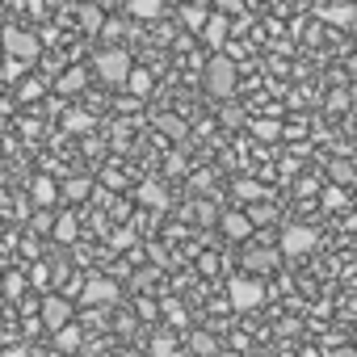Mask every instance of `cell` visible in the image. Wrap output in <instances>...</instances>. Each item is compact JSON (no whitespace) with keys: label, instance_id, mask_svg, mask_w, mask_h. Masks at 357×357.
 Listing matches in <instances>:
<instances>
[{"label":"cell","instance_id":"1","mask_svg":"<svg viewBox=\"0 0 357 357\" xmlns=\"http://www.w3.org/2000/svg\"><path fill=\"white\" fill-rule=\"evenodd\" d=\"M202 84H206V93H215V97H231L236 93V84H240V72H236V59H227L223 51L202 68Z\"/></svg>","mask_w":357,"mask_h":357},{"label":"cell","instance_id":"2","mask_svg":"<svg viewBox=\"0 0 357 357\" xmlns=\"http://www.w3.org/2000/svg\"><path fill=\"white\" fill-rule=\"evenodd\" d=\"M93 68H97V76H101V84H126V76H130V55L122 51V47H109V51H101L97 59H93Z\"/></svg>","mask_w":357,"mask_h":357},{"label":"cell","instance_id":"3","mask_svg":"<svg viewBox=\"0 0 357 357\" xmlns=\"http://www.w3.org/2000/svg\"><path fill=\"white\" fill-rule=\"evenodd\" d=\"M315 244H319V236H315V227H307V223H290V227L278 236V252H282V257H307Z\"/></svg>","mask_w":357,"mask_h":357},{"label":"cell","instance_id":"4","mask_svg":"<svg viewBox=\"0 0 357 357\" xmlns=\"http://www.w3.org/2000/svg\"><path fill=\"white\" fill-rule=\"evenodd\" d=\"M227 298H231L236 311H257L265 303V286L257 278H231L227 282Z\"/></svg>","mask_w":357,"mask_h":357},{"label":"cell","instance_id":"5","mask_svg":"<svg viewBox=\"0 0 357 357\" xmlns=\"http://www.w3.org/2000/svg\"><path fill=\"white\" fill-rule=\"evenodd\" d=\"M0 47H5L13 59H22V63H34V59H38V51H43L38 34H30V30H9L5 38H0Z\"/></svg>","mask_w":357,"mask_h":357},{"label":"cell","instance_id":"6","mask_svg":"<svg viewBox=\"0 0 357 357\" xmlns=\"http://www.w3.org/2000/svg\"><path fill=\"white\" fill-rule=\"evenodd\" d=\"M118 282L114 278H89L84 286H80V303H89V307H114L118 303Z\"/></svg>","mask_w":357,"mask_h":357},{"label":"cell","instance_id":"7","mask_svg":"<svg viewBox=\"0 0 357 357\" xmlns=\"http://www.w3.org/2000/svg\"><path fill=\"white\" fill-rule=\"evenodd\" d=\"M43 324H47L51 332H59L63 324H72V303H68L63 294H51V298H43Z\"/></svg>","mask_w":357,"mask_h":357},{"label":"cell","instance_id":"8","mask_svg":"<svg viewBox=\"0 0 357 357\" xmlns=\"http://www.w3.org/2000/svg\"><path fill=\"white\" fill-rule=\"evenodd\" d=\"M219 227H223L227 240H248V236H252V219H248L244 211H223V215H219Z\"/></svg>","mask_w":357,"mask_h":357},{"label":"cell","instance_id":"9","mask_svg":"<svg viewBox=\"0 0 357 357\" xmlns=\"http://www.w3.org/2000/svg\"><path fill=\"white\" fill-rule=\"evenodd\" d=\"M278 265H282L278 248H248L244 252V269H252V273H273Z\"/></svg>","mask_w":357,"mask_h":357},{"label":"cell","instance_id":"10","mask_svg":"<svg viewBox=\"0 0 357 357\" xmlns=\"http://www.w3.org/2000/svg\"><path fill=\"white\" fill-rule=\"evenodd\" d=\"M319 17L332 22V26H357V9L349 0H336V5H319Z\"/></svg>","mask_w":357,"mask_h":357},{"label":"cell","instance_id":"11","mask_svg":"<svg viewBox=\"0 0 357 357\" xmlns=\"http://www.w3.org/2000/svg\"><path fill=\"white\" fill-rule=\"evenodd\" d=\"M135 198H139L143 206H151V211H164V206H168V190H164L160 181H143Z\"/></svg>","mask_w":357,"mask_h":357},{"label":"cell","instance_id":"12","mask_svg":"<svg viewBox=\"0 0 357 357\" xmlns=\"http://www.w3.org/2000/svg\"><path fill=\"white\" fill-rule=\"evenodd\" d=\"M227 30H231V26H227V17L219 13V17H206V26H202V38H206L215 51H223V43H227Z\"/></svg>","mask_w":357,"mask_h":357},{"label":"cell","instance_id":"13","mask_svg":"<svg viewBox=\"0 0 357 357\" xmlns=\"http://www.w3.org/2000/svg\"><path fill=\"white\" fill-rule=\"evenodd\" d=\"M84 84H89V72H84V68H68V72H63V76L55 80V89H59L63 97H76V93H80Z\"/></svg>","mask_w":357,"mask_h":357},{"label":"cell","instance_id":"14","mask_svg":"<svg viewBox=\"0 0 357 357\" xmlns=\"http://www.w3.org/2000/svg\"><path fill=\"white\" fill-rule=\"evenodd\" d=\"M126 13H130V17H139V22H155V17L164 13V0H130Z\"/></svg>","mask_w":357,"mask_h":357},{"label":"cell","instance_id":"15","mask_svg":"<svg viewBox=\"0 0 357 357\" xmlns=\"http://www.w3.org/2000/svg\"><path fill=\"white\" fill-rule=\"evenodd\" d=\"M231 194H236V202H265V185L248 181V176H240V181L231 185Z\"/></svg>","mask_w":357,"mask_h":357},{"label":"cell","instance_id":"16","mask_svg":"<svg viewBox=\"0 0 357 357\" xmlns=\"http://www.w3.org/2000/svg\"><path fill=\"white\" fill-rule=\"evenodd\" d=\"M30 194H34V202H38V206H51V202L59 198V190H55V181H51V176H34Z\"/></svg>","mask_w":357,"mask_h":357},{"label":"cell","instance_id":"17","mask_svg":"<svg viewBox=\"0 0 357 357\" xmlns=\"http://www.w3.org/2000/svg\"><path fill=\"white\" fill-rule=\"evenodd\" d=\"M126 89H130L135 97H147V93H151V72H147V68H130Z\"/></svg>","mask_w":357,"mask_h":357},{"label":"cell","instance_id":"18","mask_svg":"<svg viewBox=\"0 0 357 357\" xmlns=\"http://www.w3.org/2000/svg\"><path fill=\"white\" fill-rule=\"evenodd\" d=\"M55 349L76 353V349H80V328H76V324H63V328L55 332Z\"/></svg>","mask_w":357,"mask_h":357},{"label":"cell","instance_id":"19","mask_svg":"<svg viewBox=\"0 0 357 357\" xmlns=\"http://www.w3.org/2000/svg\"><path fill=\"white\" fill-rule=\"evenodd\" d=\"M80 26H84L89 34H97V30L105 26V13H101L97 5H80Z\"/></svg>","mask_w":357,"mask_h":357},{"label":"cell","instance_id":"20","mask_svg":"<svg viewBox=\"0 0 357 357\" xmlns=\"http://www.w3.org/2000/svg\"><path fill=\"white\" fill-rule=\"evenodd\" d=\"M89 190H93V181H89V176H72V181L63 185V198H68V202H80Z\"/></svg>","mask_w":357,"mask_h":357},{"label":"cell","instance_id":"21","mask_svg":"<svg viewBox=\"0 0 357 357\" xmlns=\"http://www.w3.org/2000/svg\"><path fill=\"white\" fill-rule=\"evenodd\" d=\"M51 231H55V240H63V244H72V240H76V219H72V215H59Z\"/></svg>","mask_w":357,"mask_h":357},{"label":"cell","instance_id":"22","mask_svg":"<svg viewBox=\"0 0 357 357\" xmlns=\"http://www.w3.org/2000/svg\"><path fill=\"white\" fill-rule=\"evenodd\" d=\"M151 357H176V340L164 332V336H155L151 340Z\"/></svg>","mask_w":357,"mask_h":357},{"label":"cell","instance_id":"23","mask_svg":"<svg viewBox=\"0 0 357 357\" xmlns=\"http://www.w3.org/2000/svg\"><path fill=\"white\" fill-rule=\"evenodd\" d=\"M164 315H168V324H176V328H181V324L190 319V315H185V307L176 303V298H168V303H164Z\"/></svg>","mask_w":357,"mask_h":357},{"label":"cell","instance_id":"24","mask_svg":"<svg viewBox=\"0 0 357 357\" xmlns=\"http://www.w3.org/2000/svg\"><path fill=\"white\" fill-rule=\"evenodd\" d=\"M89 126H93V118H89V114H68V118H63V130H68V135L89 130Z\"/></svg>","mask_w":357,"mask_h":357},{"label":"cell","instance_id":"25","mask_svg":"<svg viewBox=\"0 0 357 357\" xmlns=\"http://www.w3.org/2000/svg\"><path fill=\"white\" fill-rule=\"evenodd\" d=\"M160 130H164L168 139H181V135H185V126H181V118H160Z\"/></svg>","mask_w":357,"mask_h":357},{"label":"cell","instance_id":"26","mask_svg":"<svg viewBox=\"0 0 357 357\" xmlns=\"http://www.w3.org/2000/svg\"><path fill=\"white\" fill-rule=\"evenodd\" d=\"M181 17H185V26H190V30H202V26H206V13H202V9H194V5H190Z\"/></svg>","mask_w":357,"mask_h":357},{"label":"cell","instance_id":"27","mask_svg":"<svg viewBox=\"0 0 357 357\" xmlns=\"http://www.w3.org/2000/svg\"><path fill=\"white\" fill-rule=\"evenodd\" d=\"M248 219H252V227H257V223H269V219H273V206H265V202H257V206L248 211Z\"/></svg>","mask_w":357,"mask_h":357},{"label":"cell","instance_id":"28","mask_svg":"<svg viewBox=\"0 0 357 357\" xmlns=\"http://www.w3.org/2000/svg\"><path fill=\"white\" fill-rule=\"evenodd\" d=\"M252 130H257V139H278V135H282V126H278V122H257Z\"/></svg>","mask_w":357,"mask_h":357},{"label":"cell","instance_id":"29","mask_svg":"<svg viewBox=\"0 0 357 357\" xmlns=\"http://www.w3.org/2000/svg\"><path fill=\"white\" fill-rule=\"evenodd\" d=\"M22 72H26V63L9 55V63H5V80H22Z\"/></svg>","mask_w":357,"mask_h":357},{"label":"cell","instance_id":"30","mask_svg":"<svg viewBox=\"0 0 357 357\" xmlns=\"http://www.w3.org/2000/svg\"><path fill=\"white\" fill-rule=\"evenodd\" d=\"M38 97H43V84L38 80H26L22 84V101H38Z\"/></svg>","mask_w":357,"mask_h":357},{"label":"cell","instance_id":"31","mask_svg":"<svg viewBox=\"0 0 357 357\" xmlns=\"http://www.w3.org/2000/svg\"><path fill=\"white\" fill-rule=\"evenodd\" d=\"M324 206H328V211H340V206H344V194H340V190H324Z\"/></svg>","mask_w":357,"mask_h":357},{"label":"cell","instance_id":"32","mask_svg":"<svg viewBox=\"0 0 357 357\" xmlns=\"http://www.w3.org/2000/svg\"><path fill=\"white\" fill-rule=\"evenodd\" d=\"M219 215H223V211H215V206H206V202L198 206V219H202V223H211V219H219Z\"/></svg>","mask_w":357,"mask_h":357},{"label":"cell","instance_id":"33","mask_svg":"<svg viewBox=\"0 0 357 357\" xmlns=\"http://www.w3.org/2000/svg\"><path fill=\"white\" fill-rule=\"evenodd\" d=\"M336 181H340V185L353 181V168H349V164H336Z\"/></svg>","mask_w":357,"mask_h":357},{"label":"cell","instance_id":"34","mask_svg":"<svg viewBox=\"0 0 357 357\" xmlns=\"http://www.w3.org/2000/svg\"><path fill=\"white\" fill-rule=\"evenodd\" d=\"M194 349H198V353H215V340H211V336H198Z\"/></svg>","mask_w":357,"mask_h":357},{"label":"cell","instance_id":"35","mask_svg":"<svg viewBox=\"0 0 357 357\" xmlns=\"http://www.w3.org/2000/svg\"><path fill=\"white\" fill-rule=\"evenodd\" d=\"M34 227H38V231H51V227H55V219H51V215H38V219H34Z\"/></svg>","mask_w":357,"mask_h":357},{"label":"cell","instance_id":"36","mask_svg":"<svg viewBox=\"0 0 357 357\" xmlns=\"http://www.w3.org/2000/svg\"><path fill=\"white\" fill-rule=\"evenodd\" d=\"M30 278H34V286H47V282H51V273H47V269H43V265H38V269H34V273H30Z\"/></svg>","mask_w":357,"mask_h":357},{"label":"cell","instance_id":"37","mask_svg":"<svg viewBox=\"0 0 357 357\" xmlns=\"http://www.w3.org/2000/svg\"><path fill=\"white\" fill-rule=\"evenodd\" d=\"M219 9H223V13H231V9H240V0H219Z\"/></svg>","mask_w":357,"mask_h":357},{"label":"cell","instance_id":"38","mask_svg":"<svg viewBox=\"0 0 357 357\" xmlns=\"http://www.w3.org/2000/svg\"><path fill=\"white\" fill-rule=\"evenodd\" d=\"M118 357H143V353H135V349H126V353H118Z\"/></svg>","mask_w":357,"mask_h":357}]
</instances>
